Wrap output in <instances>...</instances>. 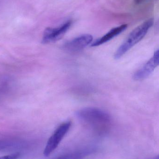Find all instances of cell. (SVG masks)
Here are the masks:
<instances>
[{"instance_id": "4", "label": "cell", "mask_w": 159, "mask_h": 159, "mask_svg": "<svg viewBox=\"0 0 159 159\" xmlns=\"http://www.w3.org/2000/svg\"><path fill=\"white\" fill-rule=\"evenodd\" d=\"M72 24V21L69 20L57 28H47L43 34L42 43L48 44L58 41L69 30Z\"/></svg>"}, {"instance_id": "7", "label": "cell", "mask_w": 159, "mask_h": 159, "mask_svg": "<svg viewBox=\"0 0 159 159\" xmlns=\"http://www.w3.org/2000/svg\"><path fill=\"white\" fill-rule=\"evenodd\" d=\"M92 152V149H84L66 154L53 159H82Z\"/></svg>"}, {"instance_id": "10", "label": "cell", "mask_w": 159, "mask_h": 159, "mask_svg": "<svg viewBox=\"0 0 159 159\" xmlns=\"http://www.w3.org/2000/svg\"><path fill=\"white\" fill-rule=\"evenodd\" d=\"M20 156V155L19 153H14L7 156L0 157V159H17Z\"/></svg>"}, {"instance_id": "9", "label": "cell", "mask_w": 159, "mask_h": 159, "mask_svg": "<svg viewBox=\"0 0 159 159\" xmlns=\"http://www.w3.org/2000/svg\"><path fill=\"white\" fill-rule=\"evenodd\" d=\"M149 60L152 62V64L154 65L156 68H157L158 66L159 65V49L157 50L154 56L150 59Z\"/></svg>"}, {"instance_id": "13", "label": "cell", "mask_w": 159, "mask_h": 159, "mask_svg": "<svg viewBox=\"0 0 159 159\" xmlns=\"http://www.w3.org/2000/svg\"><path fill=\"white\" fill-rule=\"evenodd\" d=\"M155 159H159V157H157Z\"/></svg>"}, {"instance_id": "6", "label": "cell", "mask_w": 159, "mask_h": 159, "mask_svg": "<svg viewBox=\"0 0 159 159\" xmlns=\"http://www.w3.org/2000/svg\"><path fill=\"white\" fill-rule=\"evenodd\" d=\"M128 27L127 24H123L118 27L113 28L108 33L102 36L101 38L97 39L91 44V46L96 47L101 45L102 44L110 41L118 34H120L122 32L126 30Z\"/></svg>"}, {"instance_id": "11", "label": "cell", "mask_w": 159, "mask_h": 159, "mask_svg": "<svg viewBox=\"0 0 159 159\" xmlns=\"http://www.w3.org/2000/svg\"><path fill=\"white\" fill-rule=\"evenodd\" d=\"M155 30L157 32H159V19L156 23Z\"/></svg>"}, {"instance_id": "2", "label": "cell", "mask_w": 159, "mask_h": 159, "mask_svg": "<svg viewBox=\"0 0 159 159\" xmlns=\"http://www.w3.org/2000/svg\"><path fill=\"white\" fill-rule=\"evenodd\" d=\"M154 23V19H149L134 29L115 53V58H120L134 46L141 41Z\"/></svg>"}, {"instance_id": "12", "label": "cell", "mask_w": 159, "mask_h": 159, "mask_svg": "<svg viewBox=\"0 0 159 159\" xmlns=\"http://www.w3.org/2000/svg\"><path fill=\"white\" fill-rule=\"evenodd\" d=\"M145 0H134V2L137 4L141 3L143 2Z\"/></svg>"}, {"instance_id": "3", "label": "cell", "mask_w": 159, "mask_h": 159, "mask_svg": "<svg viewBox=\"0 0 159 159\" xmlns=\"http://www.w3.org/2000/svg\"><path fill=\"white\" fill-rule=\"evenodd\" d=\"M71 126V122L67 121L61 124L58 127L48 141L43 152L44 155L45 157H48L57 148L69 131Z\"/></svg>"}, {"instance_id": "8", "label": "cell", "mask_w": 159, "mask_h": 159, "mask_svg": "<svg viewBox=\"0 0 159 159\" xmlns=\"http://www.w3.org/2000/svg\"><path fill=\"white\" fill-rule=\"evenodd\" d=\"M16 145V144L12 141L0 140V151L8 149Z\"/></svg>"}, {"instance_id": "5", "label": "cell", "mask_w": 159, "mask_h": 159, "mask_svg": "<svg viewBox=\"0 0 159 159\" xmlns=\"http://www.w3.org/2000/svg\"><path fill=\"white\" fill-rule=\"evenodd\" d=\"M93 40V37L91 34H82L65 43L63 48L70 52H78L90 44Z\"/></svg>"}, {"instance_id": "1", "label": "cell", "mask_w": 159, "mask_h": 159, "mask_svg": "<svg viewBox=\"0 0 159 159\" xmlns=\"http://www.w3.org/2000/svg\"><path fill=\"white\" fill-rule=\"evenodd\" d=\"M77 117L99 134L106 132L111 123V117L105 111L95 107H85L78 110Z\"/></svg>"}]
</instances>
